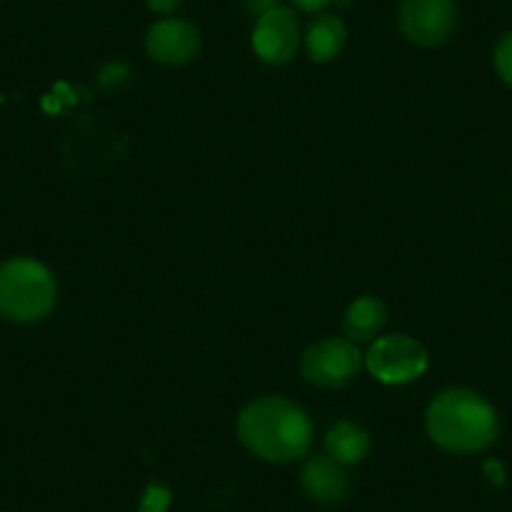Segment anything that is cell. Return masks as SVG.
I'll return each instance as SVG.
<instances>
[{
  "label": "cell",
  "mask_w": 512,
  "mask_h": 512,
  "mask_svg": "<svg viewBox=\"0 0 512 512\" xmlns=\"http://www.w3.org/2000/svg\"><path fill=\"white\" fill-rule=\"evenodd\" d=\"M236 435L251 455L267 462H292L312 445V422L287 397H262L241 410Z\"/></svg>",
  "instance_id": "6da1fadb"
},
{
  "label": "cell",
  "mask_w": 512,
  "mask_h": 512,
  "mask_svg": "<svg viewBox=\"0 0 512 512\" xmlns=\"http://www.w3.org/2000/svg\"><path fill=\"white\" fill-rule=\"evenodd\" d=\"M427 435L437 447L457 455L487 450L500 435V422L485 397L472 390H445L430 402Z\"/></svg>",
  "instance_id": "7a4b0ae2"
},
{
  "label": "cell",
  "mask_w": 512,
  "mask_h": 512,
  "mask_svg": "<svg viewBox=\"0 0 512 512\" xmlns=\"http://www.w3.org/2000/svg\"><path fill=\"white\" fill-rule=\"evenodd\" d=\"M56 279L36 259L0 264V314L11 322H41L56 307Z\"/></svg>",
  "instance_id": "3957f363"
},
{
  "label": "cell",
  "mask_w": 512,
  "mask_h": 512,
  "mask_svg": "<svg viewBox=\"0 0 512 512\" xmlns=\"http://www.w3.org/2000/svg\"><path fill=\"white\" fill-rule=\"evenodd\" d=\"M369 374L384 384H407L422 377L427 369V352L417 339L407 334H390L372 342L367 357Z\"/></svg>",
  "instance_id": "277c9868"
},
{
  "label": "cell",
  "mask_w": 512,
  "mask_h": 512,
  "mask_svg": "<svg viewBox=\"0 0 512 512\" xmlns=\"http://www.w3.org/2000/svg\"><path fill=\"white\" fill-rule=\"evenodd\" d=\"M362 369V354L347 337H329L312 344L302 357V374L309 384L324 390L344 387Z\"/></svg>",
  "instance_id": "5b68a950"
},
{
  "label": "cell",
  "mask_w": 512,
  "mask_h": 512,
  "mask_svg": "<svg viewBox=\"0 0 512 512\" xmlns=\"http://www.w3.org/2000/svg\"><path fill=\"white\" fill-rule=\"evenodd\" d=\"M400 31L407 41L417 46H442L457 26L455 0H402Z\"/></svg>",
  "instance_id": "8992f818"
},
{
  "label": "cell",
  "mask_w": 512,
  "mask_h": 512,
  "mask_svg": "<svg viewBox=\"0 0 512 512\" xmlns=\"http://www.w3.org/2000/svg\"><path fill=\"white\" fill-rule=\"evenodd\" d=\"M299 41H302V31H299L297 16H294L292 8L284 6H274L267 13H262L256 21L254 33H251L254 53L269 66H282V63L292 61Z\"/></svg>",
  "instance_id": "52a82bcc"
},
{
  "label": "cell",
  "mask_w": 512,
  "mask_h": 512,
  "mask_svg": "<svg viewBox=\"0 0 512 512\" xmlns=\"http://www.w3.org/2000/svg\"><path fill=\"white\" fill-rule=\"evenodd\" d=\"M201 48V36L194 23L181 18H166L149 28L146 36V51L154 61L164 66H184L194 61Z\"/></svg>",
  "instance_id": "ba28073f"
},
{
  "label": "cell",
  "mask_w": 512,
  "mask_h": 512,
  "mask_svg": "<svg viewBox=\"0 0 512 512\" xmlns=\"http://www.w3.org/2000/svg\"><path fill=\"white\" fill-rule=\"evenodd\" d=\"M344 465L329 455H317L304 465L302 487L319 505H339L349 497V477L344 475Z\"/></svg>",
  "instance_id": "9c48e42d"
},
{
  "label": "cell",
  "mask_w": 512,
  "mask_h": 512,
  "mask_svg": "<svg viewBox=\"0 0 512 512\" xmlns=\"http://www.w3.org/2000/svg\"><path fill=\"white\" fill-rule=\"evenodd\" d=\"M387 324V307L377 297H359L344 312L342 329L349 342H372Z\"/></svg>",
  "instance_id": "30bf717a"
},
{
  "label": "cell",
  "mask_w": 512,
  "mask_h": 512,
  "mask_svg": "<svg viewBox=\"0 0 512 512\" xmlns=\"http://www.w3.org/2000/svg\"><path fill=\"white\" fill-rule=\"evenodd\" d=\"M304 41H307V51L312 61H334L342 53L344 43H347V28H344V23L337 16L322 13V16H317L309 23Z\"/></svg>",
  "instance_id": "8fae6325"
},
{
  "label": "cell",
  "mask_w": 512,
  "mask_h": 512,
  "mask_svg": "<svg viewBox=\"0 0 512 512\" xmlns=\"http://www.w3.org/2000/svg\"><path fill=\"white\" fill-rule=\"evenodd\" d=\"M327 452L332 460H337L339 465H357L364 457L369 455V435L354 422H337L332 430L327 432Z\"/></svg>",
  "instance_id": "7c38bea8"
},
{
  "label": "cell",
  "mask_w": 512,
  "mask_h": 512,
  "mask_svg": "<svg viewBox=\"0 0 512 512\" xmlns=\"http://www.w3.org/2000/svg\"><path fill=\"white\" fill-rule=\"evenodd\" d=\"M169 502H171L169 487L159 485V482H151V485L146 487L144 497H141L139 512H166Z\"/></svg>",
  "instance_id": "4fadbf2b"
},
{
  "label": "cell",
  "mask_w": 512,
  "mask_h": 512,
  "mask_svg": "<svg viewBox=\"0 0 512 512\" xmlns=\"http://www.w3.org/2000/svg\"><path fill=\"white\" fill-rule=\"evenodd\" d=\"M495 68L502 81L512 88V31L502 36V41L495 48Z\"/></svg>",
  "instance_id": "5bb4252c"
},
{
  "label": "cell",
  "mask_w": 512,
  "mask_h": 512,
  "mask_svg": "<svg viewBox=\"0 0 512 512\" xmlns=\"http://www.w3.org/2000/svg\"><path fill=\"white\" fill-rule=\"evenodd\" d=\"M154 13H174L184 0H146Z\"/></svg>",
  "instance_id": "9a60e30c"
},
{
  "label": "cell",
  "mask_w": 512,
  "mask_h": 512,
  "mask_svg": "<svg viewBox=\"0 0 512 512\" xmlns=\"http://www.w3.org/2000/svg\"><path fill=\"white\" fill-rule=\"evenodd\" d=\"M292 3L299 8V11L317 13V11H322V8H327L332 0H292Z\"/></svg>",
  "instance_id": "2e32d148"
},
{
  "label": "cell",
  "mask_w": 512,
  "mask_h": 512,
  "mask_svg": "<svg viewBox=\"0 0 512 512\" xmlns=\"http://www.w3.org/2000/svg\"><path fill=\"white\" fill-rule=\"evenodd\" d=\"M246 6H249V11H256L259 16H262V13H267L269 8L277 6V0H246Z\"/></svg>",
  "instance_id": "e0dca14e"
},
{
  "label": "cell",
  "mask_w": 512,
  "mask_h": 512,
  "mask_svg": "<svg viewBox=\"0 0 512 512\" xmlns=\"http://www.w3.org/2000/svg\"><path fill=\"white\" fill-rule=\"evenodd\" d=\"M485 472H487V475H490V480H492V482H502V477H505V475H502L500 462H487V465H485Z\"/></svg>",
  "instance_id": "ac0fdd59"
}]
</instances>
